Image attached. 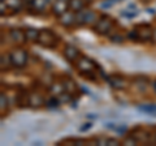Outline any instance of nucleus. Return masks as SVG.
I'll use <instances>...</instances> for the list:
<instances>
[{
    "instance_id": "obj_31",
    "label": "nucleus",
    "mask_w": 156,
    "mask_h": 146,
    "mask_svg": "<svg viewBox=\"0 0 156 146\" xmlns=\"http://www.w3.org/2000/svg\"><path fill=\"white\" fill-rule=\"evenodd\" d=\"M147 12H148V13H152V14L155 13V11H154V9H152V8H150V9H148V11H147Z\"/></svg>"
},
{
    "instance_id": "obj_14",
    "label": "nucleus",
    "mask_w": 156,
    "mask_h": 146,
    "mask_svg": "<svg viewBox=\"0 0 156 146\" xmlns=\"http://www.w3.org/2000/svg\"><path fill=\"white\" fill-rule=\"evenodd\" d=\"M29 103H31L30 106L34 107V108H37V107H41L42 103H43V100L42 98L39 97L38 94H31L30 97H29Z\"/></svg>"
},
{
    "instance_id": "obj_17",
    "label": "nucleus",
    "mask_w": 156,
    "mask_h": 146,
    "mask_svg": "<svg viewBox=\"0 0 156 146\" xmlns=\"http://www.w3.org/2000/svg\"><path fill=\"white\" fill-rule=\"evenodd\" d=\"M48 3H50V0H33V7L38 11H43Z\"/></svg>"
},
{
    "instance_id": "obj_21",
    "label": "nucleus",
    "mask_w": 156,
    "mask_h": 146,
    "mask_svg": "<svg viewBox=\"0 0 156 146\" xmlns=\"http://www.w3.org/2000/svg\"><path fill=\"white\" fill-rule=\"evenodd\" d=\"M60 103H61V102H60V99H58V98H51V99H48L46 102L47 107H51V108H53V107H57Z\"/></svg>"
},
{
    "instance_id": "obj_9",
    "label": "nucleus",
    "mask_w": 156,
    "mask_h": 146,
    "mask_svg": "<svg viewBox=\"0 0 156 146\" xmlns=\"http://www.w3.org/2000/svg\"><path fill=\"white\" fill-rule=\"evenodd\" d=\"M58 22H60L62 26H65V27L72 26L73 24H76V16L72 12H65L64 14H61V16H60V20H58Z\"/></svg>"
},
{
    "instance_id": "obj_18",
    "label": "nucleus",
    "mask_w": 156,
    "mask_h": 146,
    "mask_svg": "<svg viewBox=\"0 0 156 146\" xmlns=\"http://www.w3.org/2000/svg\"><path fill=\"white\" fill-rule=\"evenodd\" d=\"M5 4L12 9H20L21 8L22 2L21 0H5Z\"/></svg>"
},
{
    "instance_id": "obj_32",
    "label": "nucleus",
    "mask_w": 156,
    "mask_h": 146,
    "mask_svg": "<svg viewBox=\"0 0 156 146\" xmlns=\"http://www.w3.org/2000/svg\"><path fill=\"white\" fill-rule=\"evenodd\" d=\"M152 86H154V89H155V93H156V81H155L154 84H152Z\"/></svg>"
},
{
    "instance_id": "obj_5",
    "label": "nucleus",
    "mask_w": 156,
    "mask_h": 146,
    "mask_svg": "<svg viewBox=\"0 0 156 146\" xmlns=\"http://www.w3.org/2000/svg\"><path fill=\"white\" fill-rule=\"evenodd\" d=\"M77 68L81 71V73H86V72H90L95 68V63L91 61L90 59H87V57L82 56L80 60L77 63Z\"/></svg>"
},
{
    "instance_id": "obj_19",
    "label": "nucleus",
    "mask_w": 156,
    "mask_h": 146,
    "mask_svg": "<svg viewBox=\"0 0 156 146\" xmlns=\"http://www.w3.org/2000/svg\"><path fill=\"white\" fill-rule=\"evenodd\" d=\"M51 91H52V93L53 94H55V95H60L61 93H64V86H62V84H53L52 85V87H51Z\"/></svg>"
},
{
    "instance_id": "obj_7",
    "label": "nucleus",
    "mask_w": 156,
    "mask_h": 146,
    "mask_svg": "<svg viewBox=\"0 0 156 146\" xmlns=\"http://www.w3.org/2000/svg\"><path fill=\"white\" fill-rule=\"evenodd\" d=\"M107 80H108V84L112 86V87H115V89H120V90H122L126 87V82L125 80L122 78V77H119V76H109V77H107Z\"/></svg>"
},
{
    "instance_id": "obj_13",
    "label": "nucleus",
    "mask_w": 156,
    "mask_h": 146,
    "mask_svg": "<svg viewBox=\"0 0 156 146\" xmlns=\"http://www.w3.org/2000/svg\"><path fill=\"white\" fill-rule=\"evenodd\" d=\"M95 21H98V17H96V13L94 11H86L85 12V24L86 25H92Z\"/></svg>"
},
{
    "instance_id": "obj_11",
    "label": "nucleus",
    "mask_w": 156,
    "mask_h": 146,
    "mask_svg": "<svg viewBox=\"0 0 156 146\" xmlns=\"http://www.w3.org/2000/svg\"><path fill=\"white\" fill-rule=\"evenodd\" d=\"M85 7L83 0H69V8L72 12H80Z\"/></svg>"
},
{
    "instance_id": "obj_30",
    "label": "nucleus",
    "mask_w": 156,
    "mask_h": 146,
    "mask_svg": "<svg viewBox=\"0 0 156 146\" xmlns=\"http://www.w3.org/2000/svg\"><path fill=\"white\" fill-rule=\"evenodd\" d=\"M105 144H107V145H109V144H111V145H119V141H117V140H112V138H111V140H107V141H105Z\"/></svg>"
},
{
    "instance_id": "obj_29",
    "label": "nucleus",
    "mask_w": 156,
    "mask_h": 146,
    "mask_svg": "<svg viewBox=\"0 0 156 146\" xmlns=\"http://www.w3.org/2000/svg\"><path fill=\"white\" fill-rule=\"evenodd\" d=\"M104 126L105 128H109V129H113V130H116V128H117V125L115 123H105Z\"/></svg>"
},
{
    "instance_id": "obj_33",
    "label": "nucleus",
    "mask_w": 156,
    "mask_h": 146,
    "mask_svg": "<svg viewBox=\"0 0 156 146\" xmlns=\"http://www.w3.org/2000/svg\"><path fill=\"white\" fill-rule=\"evenodd\" d=\"M155 39H156V30H155Z\"/></svg>"
},
{
    "instance_id": "obj_15",
    "label": "nucleus",
    "mask_w": 156,
    "mask_h": 146,
    "mask_svg": "<svg viewBox=\"0 0 156 146\" xmlns=\"http://www.w3.org/2000/svg\"><path fill=\"white\" fill-rule=\"evenodd\" d=\"M138 110L156 116V104H140V106H138Z\"/></svg>"
},
{
    "instance_id": "obj_24",
    "label": "nucleus",
    "mask_w": 156,
    "mask_h": 146,
    "mask_svg": "<svg viewBox=\"0 0 156 146\" xmlns=\"http://www.w3.org/2000/svg\"><path fill=\"white\" fill-rule=\"evenodd\" d=\"M0 99H2V104H0V108H2V111L5 110V107H7V97L4 93L0 94Z\"/></svg>"
},
{
    "instance_id": "obj_25",
    "label": "nucleus",
    "mask_w": 156,
    "mask_h": 146,
    "mask_svg": "<svg viewBox=\"0 0 156 146\" xmlns=\"http://www.w3.org/2000/svg\"><path fill=\"white\" fill-rule=\"evenodd\" d=\"M111 39H112V42H115V43H121V42L124 41V38L121 37V35H113Z\"/></svg>"
},
{
    "instance_id": "obj_8",
    "label": "nucleus",
    "mask_w": 156,
    "mask_h": 146,
    "mask_svg": "<svg viewBox=\"0 0 156 146\" xmlns=\"http://www.w3.org/2000/svg\"><path fill=\"white\" fill-rule=\"evenodd\" d=\"M64 56L66 57V60H69L70 63H74L78 59V56H80V51L73 46H66L64 50Z\"/></svg>"
},
{
    "instance_id": "obj_1",
    "label": "nucleus",
    "mask_w": 156,
    "mask_h": 146,
    "mask_svg": "<svg viewBox=\"0 0 156 146\" xmlns=\"http://www.w3.org/2000/svg\"><path fill=\"white\" fill-rule=\"evenodd\" d=\"M57 37L50 29H43L39 31V38H38V43L42 45L43 47L47 48H55L57 46Z\"/></svg>"
},
{
    "instance_id": "obj_6",
    "label": "nucleus",
    "mask_w": 156,
    "mask_h": 146,
    "mask_svg": "<svg viewBox=\"0 0 156 146\" xmlns=\"http://www.w3.org/2000/svg\"><path fill=\"white\" fill-rule=\"evenodd\" d=\"M68 7H69V2L68 0H56L52 5V12L56 16H61L66 12Z\"/></svg>"
},
{
    "instance_id": "obj_27",
    "label": "nucleus",
    "mask_w": 156,
    "mask_h": 146,
    "mask_svg": "<svg viewBox=\"0 0 156 146\" xmlns=\"http://www.w3.org/2000/svg\"><path fill=\"white\" fill-rule=\"evenodd\" d=\"M121 14H122V16H125V17H128V18H133V17H135V16H136V12H134V13H130V12H122Z\"/></svg>"
},
{
    "instance_id": "obj_28",
    "label": "nucleus",
    "mask_w": 156,
    "mask_h": 146,
    "mask_svg": "<svg viewBox=\"0 0 156 146\" xmlns=\"http://www.w3.org/2000/svg\"><path fill=\"white\" fill-rule=\"evenodd\" d=\"M91 126H92V124H91V123H86V124H85L83 126H81V128H80V130H81V132H85V130L90 129Z\"/></svg>"
},
{
    "instance_id": "obj_4",
    "label": "nucleus",
    "mask_w": 156,
    "mask_h": 146,
    "mask_svg": "<svg viewBox=\"0 0 156 146\" xmlns=\"http://www.w3.org/2000/svg\"><path fill=\"white\" fill-rule=\"evenodd\" d=\"M139 30H136V33H138V37H139V41H143V42H147L150 41L151 38L154 37V30L152 27H151L150 25H146V24H143V25H140Z\"/></svg>"
},
{
    "instance_id": "obj_10",
    "label": "nucleus",
    "mask_w": 156,
    "mask_h": 146,
    "mask_svg": "<svg viewBox=\"0 0 156 146\" xmlns=\"http://www.w3.org/2000/svg\"><path fill=\"white\" fill-rule=\"evenodd\" d=\"M11 38L14 42H18V43H22L26 41L25 31L20 30V29H13V30H11Z\"/></svg>"
},
{
    "instance_id": "obj_2",
    "label": "nucleus",
    "mask_w": 156,
    "mask_h": 146,
    "mask_svg": "<svg viewBox=\"0 0 156 146\" xmlns=\"http://www.w3.org/2000/svg\"><path fill=\"white\" fill-rule=\"evenodd\" d=\"M9 56H11L12 64L17 68H23L27 63V52L25 50H22V48L13 50L11 53H9Z\"/></svg>"
},
{
    "instance_id": "obj_22",
    "label": "nucleus",
    "mask_w": 156,
    "mask_h": 146,
    "mask_svg": "<svg viewBox=\"0 0 156 146\" xmlns=\"http://www.w3.org/2000/svg\"><path fill=\"white\" fill-rule=\"evenodd\" d=\"M9 63L12 64L11 61V56H2V69H7V68L9 67Z\"/></svg>"
},
{
    "instance_id": "obj_3",
    "label": "nucleus",
    "mask_w": 156,
    "mask_h": 146,
    "mask_svg": "<svg viewBox=\"0 0 156 146\" xmlns=\"http://www.w3.org/2000/svg\"><path fill=\"white\" fill-rule=\"evenodd\" d=\"M113 25V21H112V18L108 17V16H103L100 18V20H98L96 25L94 26V30L98 33V34H107L109 31V29L112 27Z\"/></svg>"
},
{
    "instance_id": "obj_26",
    "label": "nucleus",
    "mask_w": 156,
    "mask_h": 146,
    "mask_svg": "<svg viewBox=\"0 0 156 146\" xmlns=\"http://www.w3.org/2000/svg\"><path fill=\"white\" fill-rule=\"evenodd\" d=\"M126 129H128V126H126L125 124H122L121 126H117V128H116V130H117V132H119V133H121V134H122V133H125V132H126Z\"/></svg>"
},
{
    "instance_id": "obj_12",
    "label": "nucleus",
    "mask_w": 156,
    "mask_h": 146,
    "mask_svg": "<svg viewBox=\"0 0 156 146\" xmlns=\"http://www.w3.org/2000/svg\"><path fill=\"white\" fill-rule=\"evenodd\" d=\"M25 37H26V41L29 42H38L39 31L37 29H27V30H25Z\"/></svg>"
},
{
    "instance_id": "obj_20",
    "label": "nucleus",
    "mask_w": 156,
    "mask_h": 146,
    "mask_svg": "<svg viewBox=\"0 0 156 146\" xmlns=\"http://www.w3.org/2000/svg\"><path fill=\"white\" fill-rule=\"evenodd\" d=\"M58 99H60L61 103H68V102L72 100L70 93H66V91H64V93H61L60 95H58Z\"/></svg>"
},
{
    "instance_id": "obj_23",
    "label": "nucleus",
    "mask_w": 156,
    "mask_h": 146,
    "mask_svg": "<svg viewBox=\"0 0 156 146\" xmlns=\"http://www.w3.org/2000/svg\"><path fill=\"white\" fill-rule=\"evenodd\" d=\"M128 38L130 41H135V42H138L139 41V37H138V33H136V30L134 29L133 31H130L129 34H128Z\"/></svg>"
},
{
    "instance_id": "obj_16",
    "label": "nucleus",
    "mask_w": 156,
    "mask_h": 146,
    "mask_svg": "<svg viewBox=\"0 0 156 146\" xmlns=\"http://www.w3.org/2000/svg\"><path fill=\"white\" fill-rule=\"evenodd\" d=\"M62 86H64V90L66 91L68 90V93H70V94H73L74 91L77 90V86H76V84L73 82L72 80H66V81H64L62 82Z\"/></svg>"
}]
</instances>
